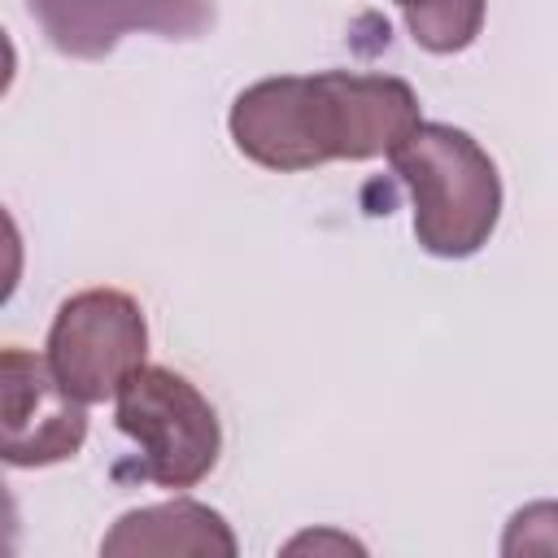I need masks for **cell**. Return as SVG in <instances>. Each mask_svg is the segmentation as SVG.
<instances>
[{
	"instance_id": "cell-6",
	"label": "cell",
	"mask_w": 558,
	"mask_h": 558,
	"mask_svg": "<svg viewBox=\"0 0 558 558\" xmlns=\"http://www.w3.org/2000/svg\"><path fill=\"white\" fill-rule=\"evenodd\" d=\"M26 13L57 52L78 61L109 57L131 31L196 39L214 26V0H26Z\"/></svg>"
},
{
	"instance_id": "cell-4",
	"label": "cell",
	"mask_w": 558,
	"mask_h": 558,
	"mask_svg": "<svg viewBox=\"0 0 558 558\" xmlns=\"http://www.w3.org/2000/svg\"><path fill=\"white\" fill-rule=\"evenodd\" d=\"M148 323L135 296L118 288H87L57 305L48 331V362L57 379L83 401H109L144 366Z\"/></svg>"
},
{
	"instance_id": "cell-5",
	"label": "cell",
	"mask_w": 558,
	"mask_h": 558,
	"mask_svg": "<svg viewBox=\"0 0 558 558\" xmlns=\"http://www.w3.org/2000/svg\"><path fill=\"white\" fill-rule=\"evenodd\" d=\"M83 401L57 379L48 357L9 344L0 353V453L9 466H52L83 449Z\"/></svg>"
},
{
	"instance_id": "cell-3",
	"label": "cell",
	"mask_w": 558,
	"mask_h": 558,
	"mask_svg": "<svg viewBox=\"0 0 558 558\" xmlns=\"http://www.w3.org/2000/svg\"><path fill=\"white\" fill-rule=\"evenodd\" d=\"M113 401L118 432L140 449L131 466H118V475H135L161 488H192L214 471L222 427L192 379L170 366H140Z\"/></svg>"
},
{
	"instance_id": "cell-9",
	"label": "cell",
	"mask_w": 558,
	"mask_h": 558,
	"mask_svg": "<svg viewBox=\"0 0 558 558\" xmlns=\"http://www.w3.org/2000/svg\"><path fill=\"white\" fill-rule=\"evenodd\" d=\"M501 554H558V501H532L514 510L501 536Z\"/></svg>"
},
{
	"instance_id": "cell-8",
	"label": "cell",
	"mask_w": 558,
	"mask_h": 558,
	"mask_svg": "<svg viewBox=\"0 0 558 558\" xmlns=\"http://www.w3.org/2000/svg\"><path fill=\"white\" fill-rule=\"evenodd\" d=\"M418 48L445 57L462 52L484 26V0H392Z\"/></svg>"
},
{
	"instance_id": "cell-1",
	"label": "cell",
	"mask_w": 558,
	"mask_h": 558,
	"mask_svg": "<svg viewBox=\"0 0 558 558\" xmlns=\"http://www.w3.org/2000/svg\"><path fill=\"white\" fill-rule=\"evenodd\" d=\"M418 126V96L392 74H279L244 87L231 105L235 148L266 170L392 157Z\"/></svg>"
},
{
	"instance_id": "cell-2",
	"label": "cell",
	"mask_w": 558,
	"mask_h": 558,
	"mask_svg": "<svg viewBox=\"0 0 558 558\" xmlns=\"http://www.w3.org/2000/svg\"><path fill=\"white\" fill-rule=\"evenodd\" d=\"M392 170L414 201V235L432 257H471L501 214L493 157L449 122H418L392 153Z\"/></svg>"
},
{
	"instance_id": "cell-7",
	"label": "cell",
	"mask_w": 558,
	"mask_h": 558,
	"mask_svg": "<svg viewBox=\"0 0 558 558\" xmlns=\"http://www.w3.org/2000/svg\"><path fill=\"white\" fill-rule=\"evenodd\" d=\"M100 554L118 558V554H192V558H231L235 554V536L227 527V519L201 501L174 497L161 506H144L131 510L113 523V532L100 541Z\"/></svg>"
}]
</instances>
